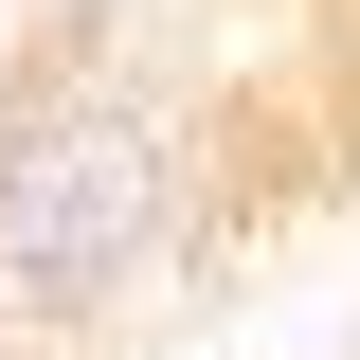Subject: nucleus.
Listing matches in <instances>:
<instances>
[{
  "label": "nucleus",
  "instance_id": "f257e3e1",
  "mask_svg": "<svg viewBox=\"0 0 360 360\" xmlns=\"http://www.w3.org/2000/svg\"><path fill=\"white\" fill-rule=\"evenodd\" d=\"M198 234V108L127 54H54L0 90V342H90Z\"/></svg>",
  "mask_w": 360,
  "mask_h": 360
},
{
  "label": "nucleus",
  "instance_id": "f03ea898",
  "mask_svg": "<svg viewBox=\"0 0 360 360\" xmlns=\"http://www.w3.org/2000/svg\"><path fill=\"white\" fill-rule=\"evenodd\" d=\"M0 360H37V342H0Z\"/></svg>",
  "mask_w": 360,
  "mask_h": 360
}]
</instances>
